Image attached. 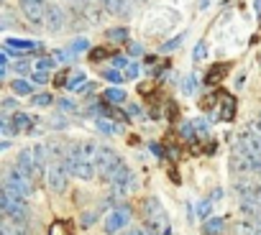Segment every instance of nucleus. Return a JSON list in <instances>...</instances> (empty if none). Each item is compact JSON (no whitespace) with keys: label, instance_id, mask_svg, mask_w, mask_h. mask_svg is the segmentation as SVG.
Returning a JSON list of instances; mask_svg holds the SVG:
<instances>
[{"label":"nucleus","instance_id":"obj_18","mask_svg":"<svg viewBox=\"0 0 261 235\" xmlns=\"http://www.w3.org/2000/svg\"><path fill=\"white\" fill-rule=\"evenodd\" d=\"M223 225H225V222H223V217H215V215H213V217H207V220H205V232H207V235H215V232H220V230H223Z\"/></svg>","mask_w":261,"mask_h":235},{"label":"nucleus","instance_id":"obj_2","mask_svg":"<svg viewBox=\"0 0 261 235\" xmlns=\"http://www.w3.org/2000/svg\"><path fill=\"white\" fill-rule=\"evenodd\" d=\"M105 182L110 184V189H113L115 197H125V194H130V192L139 187V179H136L134 169H130L125 161H120V164L110 171V177H108Z\"/></svg>","mask_w":261,"mask_h":235},{"label":"nucleus","instance_id":"obj_3","mask_svg":"<svg viewBox=\"0 0 261 235\" xmlns=\"http://www.w3.org/2000/svg\"><path fill=\"white\" fill-rule=\"evenodd\" d=\"M0 182H3L13 194H18V197H23V199H29L31 194H34V182L13 164V166H8L6 171H3V179H0Z\"/></svg>","mask_w":261,"mask_h":235},{"label":"nucleus","instance_id":"obj_16","mask_svg":"<svg viewBox=\"0 0 261 235\" xmlns=\"http://www.w3.org/2000/svg\"><path fill=\"white\" fill-rule=\"evenodd\" d=\"M102 79H108L110 84L120 87V84L125 82V74H123L120 69H115V67H113V69H105V72H102Z\"/></svg>","mask_w":261,"mask_h":235},{"label":"nucleus","instance_id":"obj_29","mask_svg":"<svg viewBox=\"0 0 261 235\" xmlns=\"http://www.w3.org/2000/svg\"><path fill=\"white\" fill-rule=\"evenodd\" d=\"M228 69V64H223V67H213L210 69V74H207V82H215L218 77H223V72Z\"/></svg>","mask_w":261,"mask_h":235},{"label":"nucleus","instance_id":"obj_15","mask_svg":"<svg viewBox=\"0 0 261 235\" xmlns=\"http://www.w3.org/2000/svg\"><path fill=\"white\" fill-rule=\"evenodd\" d=\"M11 90H13L16 95L26 97V95H31V92H34V84H31L29 79H13V82H11Z\"/></svg>","mask_w":261,"mask_h":235},{"label":"nucleus","instance_id":"obj_19","mask_svg":"<svg viewBox=\"0 0 261 235\" xmlns=\"http://www.w3.org/2000/svg\"><path fill=\"white\" fill-rule=\"evenodd\" d=\"M105 36H108L110 41H115V44H125V41H128V28H123V26H120V28H110Z\"/></svg>","mask_w":261,"mask_h":235},{"label":"nucleus","instance_id":"obj_38","mask_svg":"<svg viewBox=\"0 0 261 235\" xmlns=\"http://www.w3.org/2000/svg\"><path fill=\"white\" fill-rule=\"evenodd\" d=\"M102 56H105V49H92V54H90L92 62H97V59H102Z\"/></svg>","mask_w":261,"mask_h":235},{"label":"nucleus","instance_id":"obj_17","mask_svg":"<svg viewBox=\"0 0 261 235\" xmlns=\"http://www.w3.org/2000/svg\"><path fill=\"white\" fill-rule=\"evenodd\" d=\"M95 128L102 133V136H118V126L105 121V118H100V121H95Z\"/></svg>","mask_w":261,"mask_h":235},{"label":"nucleus","instance_id":"obj_40","mask_svg":"<svg viewBox=\"0 0 261 235\" xmlns=\"http://www.w3.org/2000/svg\"><path fill=\"white\" fill-rule=\"evenodd\" d=\"M128 112H130V115H144V110H141L139 105H130V107H128Z\"/></svg>","mask_w":261,"mask_h":235},{"label":"nucleus","instance_id":"obj_48","mask_svg":"<svg viewBox=\"0 0 261 235\" xmlns=\"http://www.w3.org/2000/svg\"><path fill=\"white\" fill-rule=\"evenodd\" d=\"M82 3H87V0H82Z\"/></svg>","mask_w":261,"mask_h":235},{"label":"nucleus","instance_id":"obj_41","mask_svg":"<svg viewBox=\"0 0 261 235\" xmlns=\"http://www.w3.org/2000/svg\"><path fill=\"white\" fill-rule=\"evenodd\" d=\"M16 69H18L21 74H23V72H29V62H18V64H16Z\"/></svg>","mask_w":261,"mask_h":235},{"label":"nucleus","instance_id":"obj_32","mask_svg":"<svg viewBox=\"0 0 261 235\" xmlns=\"http://www.w3.org/2000/svg\"><path fill=\"white\" fill-rule=\"evenodd\" d=\"M54 59H57V62H62V64H67V62H69V59H72V54H69V51H64V49H62V51H54Z\"/></svg>","mask_w":261,"mask_h":235},{"label":"nucleus","instance_id":"obj_43","mask_svg":"<svg viewBox=\"0 0 261 235\" xmlns=\"http://www.w3.org/2000/svg\"><path fill=\"white\" fill-rule=\"evenodd\" d=\"M11 235H29V232H26L23 227H18V225H16V230H11Z\"/></svg>","mask_w":261,"mask_h":235},{"label":"nucleus","instance_id":"obj_5","mask_svg":"<svg viewBox=\"0 0 261 235\" xmlns=\"http://www.w3.org/2000/svg\"><path fill=\"white\" fill-rule=\"evenodd\" d=\"M44 179H46V184H49V189H51L54 194H62V192L67 189L69 171L64 169L62 161H49V166H46V171H44Z\"/></svg>","mask_w":261,"mask_h":235},{"label":"nucleus","instance_id":"obj_8","mask_svg":"<svg viewBox=\"0 0 261 235\" xmlns=\"http://www.w3.org/2000/svg\"><path fill=\"white\" fill-rule=\"evenodd\" d=\"M97 149H100V146H97L95 141L85 138V141H77V143H74V146H72L67 154H69V156H74V159H80V161H92V164H95Z\"/></svg>","mask_w":261,"mask_h":235},{"label":"nucleus","instance_id":"obj_6","mask_svg":"<svg viewBox=\"0 0 261 235\" xmlns=\"http://www.w3.org/2000/svg\"><path fill=\"white\" fill-rule=\"evenodd\" d=\"M123 159L113 151V149H108V146H100L97 149V156H95V171H97V177L105 182L108 177H110V171L120 164Z\"/></svg>","mask_w":261,"mask_h":235},{"label":"nucleus","instance_id":"obj_13","mask_svg":"<svg viewBox=\"0 0 261 235\" xmlns=\"http://www.w3.org/2000/svg\"><path fill=\"white\" fill-rule=\"evenodd\" d=\"M102 97H105L108 105H123V102L128 100V97H125V90H120V87H115V84L108 87V90L102 92Z\"/></svg>","mask_w":261,"mask_h":235},{"label":"nucleus","instance_id":"obj_36","mask_svg":"<svg viewBox=\"0 0 261 235\" xmlns=\"http://www.w3.org/2000/svg\"><path fill=\"white\" fill-rule=\"evenodd\" d=\"M251 131H253V133H258V136H261V112H258V115H256V118H253V123H251Z\"/></svg>","mask_w":261,"mask_h":235},{"label":"nucleus","instance_id":"obj_24","mask_svg":"<svg viewBox=\"0 0 261 235\" xmlns=\"http://www.w3.org/2000/svg\"><path fill=\"white\" fill-rule=\"evenodd\" d=\"M31 102H34V105H39V107H46V105H51V102H54V97H51L49 92H39V95H34V97H31Z\"/></svg>","mask_w":261,"mask_h":235},{"label":"nucleus","instance_id":"obj_30","mask_svg":"<svg viewBox=\"0 0 261 235\" xmlns=\"http://www.w3.org/2000/svg\"><path fill=\"white\" fill-rule=\"evenodd\" d=\"M31 82H36V84H46V82H49V72H39V69H36V72L31 74Z\"/></svg>","mask_w":261,"mask_h":235},{"label":"nucleus","instance_id":"obj_14","mask_svg":"<svg viewBox=\"0 0 261 235\" xmlns=\"http://www.w3.org/2000/svg\"><path fill=\"white\" fill-rule=\"evenodd\" d=\"M6 46H8V49H13V51H18V54L39 49V44H34V41H26V39H8V41H6Z\"/></svg>","mask_w":261,"mask_h":235},{"label":"nucleus","instance_id":"obj_35","mask_svg":"<svg viewBox=\"0 0 261 235\" xmlns=\"http://www.w3.org/2000/svg\"><path fill=\"white\" fill-rule=\"evenodd\" d=\"M182 87H185V92H187V95H192V92H195V77H187Z\"/></svg>","mask_w":261,"mask_h":235},{"label":"nucleus","instance_id":"obj_20","mask_svg":"<svg viewBox=\"0 0 261 235\" xmlns=\"http://www.w3.org/2000/svg\"><path fill=\"white\" fill-rule=\"evenodd\" d=\"M197 217L205 222L207 217H213V199L207 197V199H202L200 204H197Z\"/></svg>","mask_w":261,"mask_h":235},{"label":"nucleus","instance_id":"obj_44","mask_svg":"<svg viewBox=\"0 0 261 235\" xmlns=\"http://www.w3.org/2000/svg\"><path fill=\"white\" fill-rule=\"evenodd\" d=\"M18 3H21V6H23V3H44V6H46V0H18Z\"/></svg>","mask_w":261,"mask_h":235},{"label":"nucleus","instance_id":"obj_34","mask_svg":"<svg viewBox=\"0 0 261 235\" xmlns=\"http://www.w3.org/2000/svg\"><path fill=\"white\" fill-rule=\"evenodd\" d=\"M182 41H185V36H177V39H172L169 44H164V51H172V49H177Z\"/></svg>","mask_w":261,"mask_h":235},{"label":"nucleus","instance_id":"obj_28","mask_svg":"<svg viewBox=\"0 0 261 235\" xmlns=\"http://www.w3.org/2000/svg\"><path fill=\"white\" fill-rule=\"evenodd\" d=\"M90 49V44L85 41V39H74L72 44H69V51H87Z\"/></svg>","mask_w":261,"mask_h":235},{"label":"nucleus","instance_id":"obj_21","mask_svg":"<svg viewBox=\"0 0 261 235\" xmlns=\"http://www.w3.org/2000/svg\"><path fill=\"white\" fill-rule=\"evenodd\" d=\"M82 84H87V74H85V72H74V74L67 79V87H69V90H80Z\"/></svg>","mask_w":261,"mask_h":235},{"label":"nucleus","instance_id":"obj_33","mask_svg":"<svg viewBox=\"0 0 261 235\" xmlns=\"http://www.w3.org/2000/svg\"><path fill=\"white\" fill-rule=\"evenodd\" d=\"M128 54H130V56H141V54H144V46H141V44H130V46H128Z\"/></svg>","mask_w":261,"mask_h":235},{"label":"nucleus","instance_id":"obj_9","mask_svg":"<svg viewBox=\"0 0 261 235\" xmlns=\"http://www.w3.org/2000/svg\"><path fill=\"white\" fill-rule=\"evenodd\" d=\"M16 166L31 179V182H36L41 174H39V169H36V161H34V151L31 149H21L18 151V156H16Z\"/></svg>","mask_w":261,"mask_h":235},{"label":"nucleus","instance_id":"obj_47","mask_svg":"<svg viewBox=\"0 0 261 235\" xmlns=\"http://www.w3.org/2000/svg\"><path fill=\"white\" fill-rule=\"evenodd\" d=\"M3 64H6V56H3V54H0V67H3Z\"/></svg>","mask_w":261,"mask_h":235},{"label":"nucleus","instance_id":"obj_25","mask_svg":"<svg viewBox=\"0 0 261 235\" xmlns=\"http://www.w3.org/2000/svg\"><path fill=\"white\" fill-rule=\"evenodd\" d=\"M51 67H57V59H54V56H41V59L36 62V69H39V72H49Z\"/></svg>","mask_w":261,"mask_h":235},{"label":"nucleus","instance_id":"obj_23","mask_svg":"<svg viewBox=\"0 0 261 235\" xmlns=\"http://www.w3.org/2000/svg\"><path fill=\"white\" fill-rule=\"evenodd\" d=\"M233 110H236L233 100L225 97V100H223V107H220V118H223V121H230V118H233Z\"/></svg>","mask_w":261,"mask_h":235},{"label":"nucleus","instance_id":"obj_27","mask_svg":"<svg viewBox=\"0 0 261 235\" xmlns=\"http://www.w3.org/2000/svg\"><path fill=\"white\" fill-rule=\"evenodd\" d=\"M205 56H207V46H205V41H200V44L195 46V54H192V59H195V62H202Z\"/></svg>","mask_w":261,"mask_h":235},{"label":"nucleus","instance_id":"obj_42","mask_svg":"<svg viewBox=\"0 0 261 235\" xmlns=\"http://www.w3.org/2000/svg\"><path fill=\"white\" fill-rule=\"evenodd\" d=\"M220 197H223V189H213V192H210V199H213V202L220 199Z\"/></svg>","mask_w":261,"mask_h":235},{"label":"nucleus","instance_id":"obj_11","mask_svg":"<svg viewBox=\"0 0 261 235\" xmlns=\"http://www.w3.org/2000/svg\"><path fill=\"white\" fill-rule=\"evenodd\" d=\"M97 6L102 8L105 16H128L125 0H97Z\"/></svg>","mask_w":261,"mask_h":235},{"label":"nucleus","instance_id":"obj_10","mask_svg":"<svg viewBox=\"0 0 261 235\" xmlns=\"http://www.w3.org/2000/svg\"><path fill=\"white\" fill-rule=\"evenodd\" d=\"M44 8H46L44 3H23V6H21L26 21L34 23V26H44Z\"/></svg>","mask_w":261,"mask_h":235},{"label":"nucleus","instance_id":"obj_4","mask_svg":"<svg viewBox=\"0 0 261 235\" xmlns=\"http://www.w3.org/2000/svg\"><path fill=\"white\" fill-rule=\"evenodd\" d=\"M130 217H134V210H130L128 204H118L115 210H110V212H108V217H105L102 227H105V232H108V235H118V232H123V230L128 227Z\"/></svg>","mask_w":261,"mask_h":235},{"label":"nucleus","instance_id":"obj_22","mask_svg":"<svg viewBox=\"0 0 261 235\" xmlns=\"http://www.w3.org/2000/svg\"><path fill=\"white\" fill-rule=\"evenodd\" d=\"M123 74H125V79H139V77H141V64L128 62V67L123 69Z\"/></svg>","mask_w":261,"mask_h":235},{"label":"nucleus","instance_id":"obj_46","mask_svg":"<svg viewBox=\"0 0 261 235\" xmlns=\"http://www.w3.org/2000/svg\"><path fill=\"white\" fill-rule=\"evenodd\" d=\"M0 235H11V230H8V227H3V225H0Z\"/></svg>","mask_w":261,"mask_h":235},{"label":"nucleus","instance_id":"obj_12","mask_svg":"<svg viewBox=\"0 0 261 235\" xmlns=\"http://www.w3.org/2000/svg\"><path fill=\"white\" fill-rule=\"evenodd\" d=\"M11 133H21V131H29L31 128V115H26V112H16L13 118H11Z\"/></svg>","mask_w":261,"mask_h":235},{"label":"nucleus","instance_id":"obj_7","mask_svg":"<svg viewBox=\"0 0 261 235\" xmlns=\"http://www.w3.org/2000/svg\"><path fill=\"white\" fill-rule=\"evenodd\" d=\"M64 23H67L64 8L57 6V3H46V8H44V26H46L49 31H62Z\"/></svg>","mask_w":261,"mask_h":235},{"label":"nucleus","instance_id":"obj_31","mask_svg":"<svg viewBox=\"0 0 261 235\" xmlns=\"http://www.w3.org/2000/svg\"><path fill=\"white\" fill-rule=\"evenodd\" d=\"M95 217H97L95 212H85V215H82V220H80V225H82V227H90V225L95 222Z\"/></svg>","mask_w":261,"mask_h":235},{"label":"nucleus","instance_id":"obj_1","mask_svg":"<svg viewBox=\"0 0 261 235\" xmlns=\"http://www.w3.org/2000/svg\"><path fill=\"white\" fill-rule=\"evenodd\" d=\"M141 212H144V230L149 235H172V225L159 197H144Z\"/></svg>","mask_w":261,"mask_h":235},{"label":"nucleus","instance_id":"obj_39","mask_svg":"<svg viewBox=\"0 0 261 235\" xmlns=\"http://www.w3.org/2000/svg\"><path fill=\"white\" fill-rule=\"evenodd\" d=\"M59 107H64V110H74V102H69V100H59Z\"/></svg>","mask_w":261,"mask_h":235},{"label":"nucleus","instance_id":"obj_45","mask_svg":"<svg viewBox=\"0 0 261 235\" xmlns=\"http://www.w3.org/2000/svg\"><path fill=\"white\" fill-rule=\"evenodd\" d=\"M6 126H8V123H6V118H0V133L6 131Z\"/></svg>","mask_w":261,"mask_h":235},{"label":"nucleus","instance_id":"obj_26","mask_svg":"<svg viewBox=\"0 0 261 235\" xmlns=\"http://www.w3.org/2000/svg\"><path fill=\"white\" fill-rule=\"evenodd\" d=\"M182 138H185V141H192V138H197L195 123H182Z\"/></svg>","mask_w":261,"mask_h":235},{"label":"nucleus","instance_id":"obj_37","mask_svg":"<svg viewBox=\"0 0 261 235\" xmlns=\"http://www.w3.org/2000/svg\"><path fill=\"white\" fill-rule=\"evenodd\" d=\"M123 235H149V232H146V230H144V225H141V227H130V230H125Z\"/></svg>","mask_w":261,"mask_h":235}]
</instances>
